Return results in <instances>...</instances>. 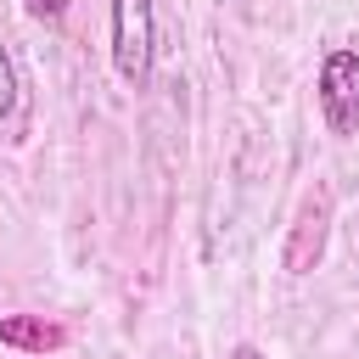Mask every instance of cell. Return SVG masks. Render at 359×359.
<instances>
[{
    "mask_svg": "<svg viewBox=\"0 0 359 359\" xmlns=\"http://www.w3.org/2000/svg\"><path fill=\"white\" fill-rule=\"evenodd\" d=\"M151 50H157V17L151 0H112V67L123 84L151 79Z\"/></svg>",
    "mask_w": 359,
    "mask_h": 359,
    "instance_id": "1",
    "label": "cell"
},
{
    "mask_svg": "<svg viewBox=\"0 0 359 359\" xmlns=\"http://www.w3.org/2000/svg\"><path fill=\"white\" fill-rule=\"evenodd\" d=\"M0 342L22 348V353H50L67 342V331L56 320H39V314H0Z\"/></svg>",
    "mask_w": 359,
    "mask_h": 359,
    "instance_id": "4",
    "label": "cell"
},
{
    "mask_svg": "<svg viewBox=\"0 0 359 359\" xmlns=\"http://www.w3.org/2000/svg\"><path fill=\"white\" fill-rule=\"evenodd\" d=\"M17 112V67H11V50L0 45V123Z\"/></svg>",
    "mask_w": 359,
    "mask_h": 359,
    "instance_id": "5",
    "label": "cell"
},
{
    "mask_svg": "<svg viewBox=\"0 0 359 359\" xmlns=\"http://www.w3.org/2000/svg\"><path fill=\"white\" fill-rule=\"evenodd\" d=\"M230 359H264V353H258V348H252V342H241V348H236V353H230Z\"/></svg>",
    "mask_w": 359,
    "mask_h": 359,
    "instance_id": "7",
    "label": "cell"
},
{
    "mask_svg": "<svg viewBox=\"0 0 359 359\" xmlns=\"http://www.w3.org/2000/svg\"><path fill=\"white\" fill-rule=\"evenodd\" d=\"M325 230H331V191H309L303 208H297V219H292V236H286L280 264L292 275H309L320 264V252H325Z\"/></svg>",
    "mask_w": 359,
    "mask_h": 359,
    "instance_id": "3",
    "label": "cell"
},
{
    "mask_svg": "<svg viewBox=\"0 0 359 359\" xmlns=\"http://www.w3.org/2000/svg\"><path fill=\"white\" fill-rule=\"evenodd\" d=\"M320 112L331 135L359 129V50H331L320 62Z\"/></svg>",
    "mask_w": 359,
    "mask_h": 359,
    "instance_id": "2",
    "label": "cell"
},
{
    "mask_svg": "<svg viewBox=\"0 0 359 359\" xmlns=\"http://www.w3.org/2000/svg\"><path fill=\"white\" fill-rule=\"evenodd\" d=\"M22 6H28L34 22H62L67 17V0H22Z\"/></svg>",
    "mask_w": 359,
    "mask_h": 359,
    "instance_id": "6",
    "label": "cell"
}]
</instances>
